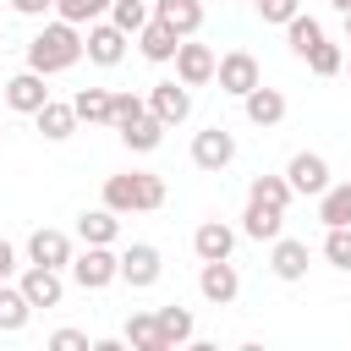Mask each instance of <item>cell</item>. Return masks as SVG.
<instances>
[{"mask_svg": "<svg viewBox=\"0 0 351 351\" xmlns=\"http://www.w3.org/2000/svg\"><path fill=\"white\" fill-rule=\"evenodd\" d=\"M340 71H346V77H351V55H346V66H340Z\"/></svg>", "mask_w": 351, "mask_h": 351, "instance_id": "cell-42", "label": "cell"}, {"mask_svg": "<svg viewBox=\"0 0 351 351\" xmlns=\"http://www.w3.org/2000/svg\"><path fill=\"white\" fill-rule=\"evenodd\" d=\"M71 110L88 126H110V88H77L71 93Z\"/></svg>", "mask_w": 351, "mask_h": 351, "instance_id": "cell-27", "label": "cell"}, {"mask_svg": "<svg viewBox=\"0 0 351 351\" xmlns=\"http://www.w3.org/2000/svg\"><path fill=\"white\" fill-rule=\"evenodd\" d=\"M148 115H159L165 126H181L192 115V88L176 77V82H154L148 88Z\"/></svg>", "mask_w": 351, "mask_h": 351, "instance_id": "cell-10", "label": "cell"}, {"mask_svg": "<svg viewBox=\"0 0 351 351\" xmlns=\"http://www.w3.org/2000/svg\"><path fill=\"white\" fill-rule=\"evenodd\" d=\"M291 181L285 176H252V186H247V203H269V208H291Z\"/></svg>", "mask_w": 351, "mask_h": 351, "instance_id": "cell-28", "label": "cell"}, {"mask_svg": "<svg viewBox=\"0 0 351 351\" xmlns=\"http://www.w3.org/2000/svg\"><path fill=\"white\" fill-rule=\"evenodd\" d=\"M11 11H16V16H49L55 0H11Z\"/></svg>", "mask_w": 351, "mask_h": 351, "instance_id": "cell-38", "label": "cell"}, {"mask_svg": "<svg viewBox=\"0 0 351 351\" xmlns=\"http://www.w3.org/2000/svg\"><path fill=\"white\" fill-rule=\"evenodd\" d=\"M241 110H247V121H252V126H280V121H285V93L258 82V88H247V93H241Z\"/></svg>", "mask_w": 351, "mask_h": 351, "instance_id": "cell-17", "label": "cell"}, {"mask_svg": "<svg viewBox=\"0 0 351 351\" xmlns=\"http://www.w3.org/2000/svg\"><path fill=\"white\" fill-rule=\"evenodd\" d=\"M44 99H49V88H44V71H33V66L5 82V110H16V115H33Z\"/></svg>", "mask_w": 351, "mask_h": 351, "instance_id": "cell-16", "label": "cell"}, {"mask_svg": "<svg viewBox=\"0 0 351 351\" xmlns=\"http://www.w3.org/2000/svg\"><path fill=\"white\" fill-rule=\"evenodd\" d=\"M115 132H121V143H126L132 154H154V148L165 143V132H170V126H165L159 115H148V110H143L137 121H126V126H115Z\"/></svg>", "mask_w": 351, "mask_h": 351, "instance_id": "cell-23", "label": "cell"}, {"mask_svg": "<svg viewBox=\"0 0 351 351\" xmlns=\"http://www.w3.org/2000/svg\"><path fill=\"white\" fill-rule=\"evenodd\" d=\"M329 5H335V11H340V16H346V11H351V0H329Z\"/></svg>", "mask_w": 351, "mask_h": 351, "instance_id": "cell-40", "label": "cell"}, {"mask_svg": "<svg viewBox=\"0 0 351 351\" xmlns=\"http://www.w3.org/2000/svg\"><path fill=\"white\" fill-rule=\"evenodd\" d=\"M16 269H22V263H16V247L0 236V280H16Z\"/></svg>", "mask_w": 351, "mask_h": 351, "instance_id": "cell-39", "label": "cell"}, {"mask_svg": "<svg viewBox=\"0 0 351 351\" xmlns=\"http://www.w3.org/2000/svg\"><path fill=\"white\" fill-rule=\"evenodd\" d=\"M346 44H351V11H346Z\"/></svg>", "mask_w": 351, "mask_h": 351, "instance_id": "cell-41", "label": "cell"}, {"mask_svg": "<svg viewBox=\"0 0 351 351\" xmlns=\"http://www.w3.org/2000/svg\"><path fill=\"white\" fill-rule=\"evenodd\" d=\"M126 44H132V33H121L110 16H99V22H88V33H82V55L93 60V66H121L126 60Z\"/></svg>", "mask_w": 351, "mask_h": 351, "instance_id": "cell-4", "label": "cell"}, {"mask_svg": "<svg viewBox=\"0 0 351 351\" xmlns=\"http://www.w3.org/2000/svg\"><path fill=\"white\" fill-rule=\"evenodd\" d=\"M55 16L71 22V27H88V22L110 16V0H55Z\"/></svg>", "mask_w": 351, "mask_h": 351, "instance_id": "cell-31", "label": "cell"}, {"mask_svg": "<svg viewBox=\"0 0 351 351\" xmlns=\"http://www.w3.org/2000/svg\"><path fill=\"white\" fill-rule=\"evenodd\" d=\"M126 340H132V351H159V329H154V313L148 307H132L126 313Z\"/></svg>", "mask_w": 351, "mask_h": 351, "instance_id": "cell-30", "label": "cell"}, {"mask_svg": "<svg viewBox=\"0 0 351 351\" xmlns=\"http://www.w3.org/2000/svg\"><path fill=\"white\" fill-rule=\"evenodd\" d=\"M27 318H33V302L22 296V285L0 280V335H22Z\"/></svg>", "mask_w": 351, "mask_h": 351, "instance_id": "cell-24", "label": "cell"}, {"mask_svg": "<svg viewBox=\"0 0 351 351\" xmlns=\"http://www.w3.org/2000/svg\"><path fill=\"white\" fill-rule=\"evenodd\" d=\"M49 351H93V340L82 329H55L49 335Z\"/></svg>", "mask_w": 351, "mask_h": 351, "instance_id": "cell-37", "label": "cell"}, {"mask_svg": "<svg viewBox=\"0 0 351 351\" xmlns=\"http://www.w3.org/2000/svg\"><path fill=\"white\" fill-rule=\"evenodd\" d=\"M104 208H115V214H154V208H165V176H154V170L104 176Z\"/></svg>", "mask_w": 351, "mask_h": 351, "instance_id": "cell-2", "label": "cell"}, {"mask_svg": "<svg viewBox=\"0 0 351 351\" xmlns=\"http://www.w3.org/2000/svg\"><path fill=\"white\" fill-rule=\"evenodd\" d=\"M148 110V99H137V93H110V126H126V121H137Z\"/></svg>", "mask_w": 351, "mask_h": 351, "instance_id": "cell-35", "label": "cell"}, {"mask_svg": "<svg viewBox=\"0 0 351 351\" xmlns=\"http://www.w3.org/2000/svg\"><path fill=\"white\" fill-rule=\"evenodd\" d=\"M154 16L176 27V38H192L203 27V0H154Z\"/></svg>", "mask_w": 351, "mask_h": 351, "instance_id": "cell-21", "label": "cell"}, {"mask_svg": "<svg viewBox=\"0 0 351 351\" xmlns=\"http://www.w3.org/2000/svg\"><path fill=\"white\" fill-rule=\"evenodd\" d=\"M0 143H5V126H0Z\"/></svg>", "mask_w": 351, "mask_h": 351, "instance_id": "cell-43", "label": "cell"}, {"mask_svg": "<svg viewBox=\"0 0 351 351\" xmlns=\"http://www.w3.org/2000/svg\"><path fill=\"white\" fill-rule=\"evenodd\" d=\"M197 291H203V302L230 307V302L241 296V274H236V263H230V258H208V263L197 269Z\"/></svg>", "mask_w": 351, "mask_h": 351, "instance_id": "cell-8", "label": "cell"}, {"mask_svg": "<svg viewBox=\"0 0 351 351\" xmlns=\"http://www.w3.org/2000/svg\"><path fill=\"white\" fill-rule=\"evenodd\" d=\"M77 236L88 241V247H115V236H121V214L115 208H82L77 214Z\"/></svg>", "mask_w": 351, "mask_h": 351, "instance_id": "cell-19", "label": "cell"}, {"mask_svg": "<svg viewBox=\"0 0 351 351\" xmlns=\"http://www.w3.org/2000/svg\"><path fill=\"white\" fill-rule=\"evenodd\" d=\"M318 38H324V22H318V16H302V11H296V16L285 22V44H291V55H307Z\"/></svg>", "mask_w": 351, "mask_h": 351, "instance_id": "cell-29", "label": "cell"}, {"mask_svg": "<svg viewBox=\"0 0 351 351\" xmlns=\"http://www.w3.org/2000/svg\"><path fill=\"white\" fill-rule=\"evenodd\" d=\"M33 121H38L44 143H66V137L77 132V110H71V99H44V104L33 110Z\"/></svg>", "mask_w": 351, "mask_h": 351, "instance_id": "cell-18", "label": "cell"}, {"mask_svg": "<svg viewBox=\"0 0 351 351\" xmlns=\"http://www.w3.org/2000/svg\"><path fill=\"white\" fill-rule=\"evenodd\" d=\"M269 274L274 280H285V285H296V280H307V241H296V236H274L269 241Z\"/></svg>", "mask_w": 351, "mask_h": 351, "instance_id": "cell-12", "label": "cell"}, {"mask_svg": "<svg viewBox=\"0 0 351 351\" xmlns=\"http://www.w3.org/2000/svg\"><path fill=\"white\" fill-rule=\"evenodd\" d=\"M148 16H154L148 0H110V22H115L121 33H132V38H137V27H143Z\"/></svg>", "mask_w": 351, "mask_h": 351, "instance_id": "cell-33", "label": "cell"}, {"mask_svg": "<svg viewBox=\"0 0 351 351\" xmlns=\"http://www.w3.org/2000/svg\"><path fill=\"white\" fill-rule=\"evenodd\" d=\"M318 219L324 225H351V181H329L318 192Z\"/></svg>", "mask_w": 351, "mask_h": 351, "instance_id": "cell-26", "label": "cell"}, {"mask_svg": "<svg viewBox=\"0 0 351 351\" xmlns=\"http://www.w3.org/2000/svg\"><path fill=\"white\" fill-rule=\"evenodd\" d=\"M247 5H252V0H247Z\"/></svg>", "mask_w": 351, "mask_h": 351, "instance_id": "cell-44", "label": "cell"}, {"mask_svg": "<svg viewBox=\"0 0 351 351\" xmlns=\"http://www.w3.org/2000/svg\"><path fill=\"white\" fill-rule=\"evenodd\" d=\"M214 82H219V93H247V88H258L263 82V71H258V55L252 49H225L219 60H214Z\"/></svg>", "mask_w": 351, "mask_h": 351, "instance_id": "cell-6", "label": "cell"}, {"mask_svg": "<svg viewBox=\"0 0 351 351\" xmlns=\"http://www.w3.org/2000/svg\"><path fill=\"white\" fill-rule=\"evenodd\" d=\"M280 230H285V208L247 203V214H241V236H252V241H274Z\"/></svg>", "mask_w": 351, "mask_h": 351, "instance_id": "cell-25", "label": "cell"}, {"mask_svg": "<svg viewBox=\"0 0 351 351\" xmlns=\"http://www.w3.org/2000/svg\"><path fill=\"white\" fill-rule=\"evenodd\" d=\"M66 274H71L82 291H104V285L121 280V252H115V247H88V241H82V252H71Z\"/></svg>", "mask_w": 351, "mask_h": 351, "instance_id": "cell-3", "label": "cell"}, {"mask_svg": "<svg viewBox=\"0 0 351 351\" xmlns=\"http://www.w3.org/2000/svg\"><path fill=\"white\" fill-rule=\"evenodd\" d=\"M329 236H324V263H335V269H351V225H324Z\"/></svg>", "mask_w": 351, "mask_h": 351, "instance_id": "cell-34", "label": "cell"}, {"mask_svg": "<svg viewBox=\"0 0 351 351\" xmlns=\"http://www.w3.org/2000/svg\"><path fill=\"white\" fill-rule=\"evenodd\" d=\"M154 329H159V351H176V346H192L197 324H192V307H154Z\"/></svg>", "mask_w": 351, "mask_h": 351, "instance_id": "cell-15", "label": "cell"}, {"mask_svg": "<svg viewBox=\"0 0 351 351\" xmlns=\"http://www.w3.org/2000/svg\"><path fill=\"white\" fill-rule=\"evenodd\" d=\"M71 236L66 230H55V225H38L33 236H27V263H49V269H66L71 263Z\"/></svg>", "mask_w": 351, "mask_h": 351, "instance_id": "cell-14", "label": "cell"}, {"mask_svg": "<svg viewBox=\"0 0 351 351\" xmlns=\"http://www.w3.org/2000/svg\"><path fill=\"white\" fill-rule=\"evenodd\" d=\"M230 159H236V137H230L225 126H203V132L192 137V165H197V170L219 176Z\"/></svg>", "mask_w": 351, "mask_h": 351, "instance_id": "cell-9", "label": "cell"}, {"mask_svg": "<svg viewBox=\"0 0 351 351\" xmlns=\"http://www.w3.org/2000/svg\"><path fill=\"white\" fill-rule=\"evenodd\" d=\"M285 181H291V192L296 197H318L324 186H329V159L324 154H291V165H285Z\"/></svg>", "mask_w": 351, "mask_h": 351, "instance_id": "cell-11", "label": "cell"}, {"mask_svg": "<svg viewBox=\"0 0 351 351\" xmlns=\"http://www.w3.org/2000/svg\"><path fill=\"white\" fill-rule=\"evenodd\" d=\"M16 285H22V296L33 302V313H38V307H60V302H66V269L27 263V269H16Z\"/></svg>", "mask_w": 351, "mask_h": 351, "instance_id": "cell-5", "label": "cell"}, {"mask_svg": "<svg viewBox=\"0 0 351 351\" xmlns=\"http://www.w3.org/2000/svg\"><path fill=\"white\" fill-rule=\"evenodd\" d=\"M214 49L208 44H192V38H181L176 44V77L186 82V88H203V82H214Z\"/></svg>", "mask_w": 351, "mask_h": 351, "instance_id": "cell-13", "label": "cell"}, {"mask_svg": "<svg viewBox=\"0 0 351 351\" xmlns=\"http://www.w3.org/2000/svg\"><path fill=\"white\" fill-rule=\"evenodd\" d=\"M302 60H307V71H313V77H335V71L346 66V49H340V44H329V38H318Z\"/></svg>", "mask_w": 351, "mask_h": 351, "instance_id": "cell-32", "label": "cell"}, {"mask_svg": "<svg viewBox=\"0 0 351 351\" xmlns=\"http://www.w3.org/2000/svg\"><path fill=\"white\" fill-rule=\"evenodd\" d=\"M192 252H197V263H208V258H230V252H236V230H230L225 219H203V225L192 230Z\"/></svg>", "mask_w": 351, "mask_h": 351, "instance_id": "cell-20", "label": "cell"}, {"mask_svg": "<svg viewBox=\"0 0 351 351\" xmlns=\"http://www.w3.org/2000/svg\"><path fill=\"white\" fill-rule=\"evenodd\" d=\"M82 60V27H71V22H44L33 38H27V66L33 71H44V77H55V71H71Z\"/></svg>", "mask_w": 351, "mask_h": 351, "instance_id": "cell-1", "label": "cell"}, {"mask_svg": "<svg viewBox=\"0 0 351 351\" xmlns=\"http://www.w3.org/2000/svg\"><path fill=\"white\" fill-rule=\"evenodd\" d=\"M159 274H165V252H159L154 241H132V247L121 252V280H126L132 291L159 285Z\"/></svg>", "mask_w": 351, "mask_h": 351, "instance_id": "cell-7", "label": "cell"}, {"mask_svg": "<svg viewBox=\"0 0 351 351\" xmlns=\"http://www.w3.org/2000/svg\"><path fill=\"white\" fill-rule=\"evenodd\" d=\"M176 44H181V38H176V27H165L159 16H148V22L137 27V49H143V55H148L154 66H165V60H176Z\"/></svg>", "mask_w": 351, "mask_h": 351, "instance_id": "cell-22", "label": "cell"}, {"mask_svg": "<svg viewBox=\"0 0 351 351\" xmlns=\"http://www.w3.org/2000/svg\"><path fill=\"white\" fill-rule=\"evenodd\" d=\"M252 5H258V16H263V22H274V27H285V22L302 11V0H252Z\"/></svg>", "mask_w": 351, "mask_h": 351, "instance_id": "cell-36", "label": "cell"}]
</instances>
